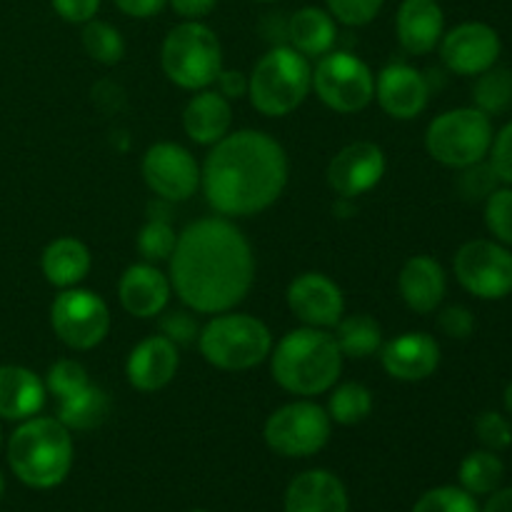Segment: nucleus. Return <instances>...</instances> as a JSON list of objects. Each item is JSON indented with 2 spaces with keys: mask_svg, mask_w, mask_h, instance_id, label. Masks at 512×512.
<instances>
[{
  "mask_svg": "<svg viewBox=\"0 0 512 512\" xmlns=\"http://www.w3.org/2000/svg\"><path fill=\"white\" fill-rule=\"evenodd\" d=\"M180 368L178 345L168 340L165 335H150L140 340L128 355L125 363V375L128 383L138 393H158L173 383L175 373Z\"/></svg>",
  "mask_w": 512,
  "mask_h": 512,
  "instance_id": "obj_19",
  "label": "nucleus"
},
{
  "mask_svg": "<svg viewBox=\"0 0 512 512\" xmlns=\"http://www.w3.org/2000/svg\"><path fill=\"white\" fill-rule=\"evenodd\" d=\"M505 480V463L498 453L493 450H473L465 455L463 463L458 468V483L460 488L468 490L470 495L480 498V495H490L503 485Z\"/></svg>",
  "mask_w": 512,
  "mask_h": 512,
  "instance_id": "obj_30",
  "label": "nucleus"
},
{
  "mask_svg": "<svg viewBox=\"0 0 512 512\" xmlns=\"http://www.w3.org/2000/svg\"><path fill=\"white\" fill-rule=\"evenodd\" d=\"M285 148L263 130H235L210 145L200 188L223 218H250L268 210L288 185Z\"/></svg>",
  "mask_w": 512,
  "mask_h": 512,
  "instance_id": "obj_2",
  "label": "nucleus"
},
{
  "mask_svg": "<svg viewBox=\"0 0 512 512\" xmlns=\"http://www.w3.org/2000/svg\"><path fill=\"white\" fill-rule=\"evenodd\" d=\"M110 415V398L103 388L90 383L80 393L58 403V420L70 430V433H88V430L100 428Z\"/></svg>",
  "mask_w": 512,
  "mask_h": 512,
  "instance_id": "obj_28",
  "label": "nucleus"
},
{
  "mask_svg": "<svg viewBox=\"0 0 512 512\" xmlns=\"http://www.w3.org/2000/svg\"><path fill=\"white\" fill-rule=\"evenodd\" d=\"M80 40H83V50L88 53V58L100 65H115L125 55L123 33L115 25H110L108 20H88L83 25Z\"/></svg>",
  "mask_w": 512,
  "mask_h": 512,
  "instance_id": "obj_33",
  "label": "nucleus"
},
{
  "mask_svg": "<svg viewBox=\"0 0 512 512\" xmlns=\"http://www.w3.org/2000/svg\"><path fill=\"white\" fill-rule=\"evenodd\" d=\"M168 278L180 303L193 313H228L253 288V245L223 215L200 218L178 235Z\"/></svg>",
  "mask_w": 512,
  "mask_h": 512,
  "instance_id": "obj_1",
  "label": "nucleus"
},
{
  "mask_svg": "<svg viewBox=\"0 0 512 512\" xmlns=\"http://www.w3.org/2000/svg\"><path fill=\"white\" fill-rule=\"evenodd\" d=\"M190 512H210V510H190Z\"/></svg>",
  "mask_w": 512,
  "mask_h": 512,
  "instance_id": "obj_53",
  "label": "nucleus"
},
{
  "mask_svg": "<svg viewBox=\"0 0 512 512\" xmlns=\"http://www.w3.org/2000/svg\"><path fill=\"white\" fill-rule=\"evenodd\" d=\"M335 335L320 328H303L285 333L270 350V373L273 380L290 395L315 398L330 393L343 370Z\"/></svg>",
  "mask_w": 512,
  "mask_h": 512,
  "instance_id": "obj_3",
  "label": "nucleus"
},
{
  "mask_svg": "<svg viewBox=\"0 0 512 512\" xmlns=\"http://www.w3.org/2000/svg\"><path fill=\"white\" fill-rule=\"evenodd\" d=\"M493 118L478 108H453L430 120L425 130V148L435 163L463 170L488 160L493 145Z\"/></svg>",
  "mask_w": 512,
  "mask_h": 512,
  "instance_id": "obj_8",
  "label": "nucleus"
},
{
  "mask_svg": "<svg viewBox=\"0 0 512 512\" xmlns=\"http://www.w3.org/2000/svg\"><path fill=\"white\" fill-rule=\"evenodd\" d=\"M160 65L178 88L205 90L223 70V45L203 20H183L165 35Z\"/></svg>",
  "mask_w": 512,
  "mask_h": 512,
  "instance_id": "obj_7",
  "label": "nucleus"
},
{
  "mask_svg": "<svg viewBox=\"0 0 512 512\" xmlns=\"http://www.w3.org/2000/svg\"><path fill=\"white\" fill-rule=\"evenodd\" d=\"M375 100L395 120H415L430 100V83L408 63H390L375 75Z\"/></svg>",
  "mask_w": 512,
  "mask_h": 512,
  "instance_id": "obj_17",
  "label": "nucleus"
},
{
  "mask_svg": "<svg viewBox=\"0 0 512 512\" xmlns=\"http://www.w3.org/2000/svg\"><path fill=\"white\" fill-rule=\"evenodd\" d=\"M75 463L73 433L58 418L23 420L8 438V465L30 490H53L68 480Z\"/></svg>",
  "mask_w": 512,
  "mask_h": 512,
  "instance_id": "obj_4",
  "label": "nucleus"
},
{
  "mask_svg": "<svg viewBox=\"0 0 512 512\" xmlns=\"http://www.w3.org/2000/svg\"><path fill=\"white\" fill-rule=\"evenodd\" d=\"M213 85L228 100H238L248 95V75L240 73V70H220Z\"/></svg>",
  "mask_w": 512,
  "mask_h": 512,
  "instance_id": "obj_45",
  "label": "nucleus"
},
{
  "mask_svg": "<svg viewBox=\"0 0 512 512\" xmlns=\"http://www.w3.org/2000/svg\"><path fill=\"white\" fill-rule=\"evenodd\" d=\"M335 40H338V23L328 10L305 5L288 18V45L308 60L328 55L335 48Z\"/></svg>",
  "mask_w": 512,
  "mask_h": 512,
  "instance_id": "obj_27",
  "label": "nucleus"
},
{
  "mask_svg": "<svg viewBox=\"0 0 512 512\" xmlns=\"http://www.w3.org/2000/svg\"><path fill=\"white\" fill-rule=\"evenodd\" d=\"M45 380L23 365H0V420L23 423L45 408Z\"/></svg>",
  "mask_w": 512,
  "mask_h": 512,
  "instance_id": "obj_24",
  "label": "nucleus"
},
{
  "mask_svg": "<svg viewBox=\"0 0 512 512\" xmlns=\"http://www.w3.org/2000/svg\"><path fill=\"white\" fill-rule=\"evenodd\" d=\"M90 250L83 240L78 238H55L53 243L45 245L43 255H40V270H43L45 280H48L53 288L68 290L78 288L90 273Z\"/></svg>",
  "mask_w": 512,
  "mask_h": 512,
  "instance_id": "obj_26",
  "label": "nucleus"
},
{
  "mask_svg": "<svg viewBox=\"0 0 512 512\" xmlns=\"http://www.w3.org/2000/svg\"><path fill=\"white\" fill-rule=\"evenodd\" d=\"M3 495H5V478L3 473H0V500H3Z\"/></svg>",
  "mask_w": 512,
  "mask_h": 512,
  "instance_id": "obj_50",
  "label": "nucleus"
},
{
  "mask_svg": "<svg viewBox=\"0 0 512 512\" xmlns=\"http://www.w3.org/2000/svg\"><path fill=\"white\" fill-rule=\"evenodd\" d=\"M90 378L88 370L73 358H63L58 363H53L48 368V375H45V390L50 395H55V400H65L70 395L80 393L83 388H88Z\"/></svg>",
  "mask_w": 512,
  "mask_h": 512,
  "instance_id": "obj_37",
  "label": "nucleus"
},
{
  "mask_svg": "<svg viewBox=\"0 0 512 512\" xmlns=\"http://www.w3.org/2000/svg\"><path fill=\"white\" fill-rule=\"evenodd\" d=\"M313 90V65L290 45H275L248 75L250 105L265 118H285Z\"/></svg>",
  "mask_w": 512,
  "mask_h": 512,
  "instance_id": "obj_5",
  "label": "nucleus"
},
{
  "mask_svg": "<svg viewBox=\"0 0 512 512\" xmlns=\"http://www.w3.org/2000/svg\"><path fill=\"white\" fill-rule=\"evenodd\" d=\"M50 3H53V10L65 23L73 25H85L100 10V0H50Z\"/></svg>",
  "mask_w": 512,
  "mask_h": 512,
  "instance_id": "obj_44",
  "label": "nucleus"
},
{
  "mask_svg": "<svg viewBox=\"0 0 512 512\" xmlns=\"http://www.w3.org/2000/svg\"><path fill=\"white\" fill-rule=\"evenodd\" d=\"M115 8L120 10L123 15H128V18H153V15H158L160 10L168 5V0H113Z\"/></svg>",
  "mask_w": 512,
  "mask_h": 512,
  "instance_id": "obj_46",
  "label": "nucleus"
},
{
  "mask_svg": "<svg viewBox=\"0 0 512 512\" xmlns=\"http://www.w3.org/2000/svg\"><path fill=\"white\" fill-rule=\"evenodd\" d=\"M143 180L165 203H185L200 188V165L178 143H155L143 155Z\"/></svg>",
  "mask_w": 512,
  "mask_h": 512,
  "instance_id": "obj_13",
  "label": "nucleus"
},
{
  "mask_svg": "<svg viewBox=\"0 0 512 512\" xmlns=\"http://www.w3.org/2000/svg\"><path fill=\"white\" fill-rule=\"evenodd\" d=\"M460 173L463 175L458 180V188L470 200H485L498 185H503L498 180V175H495V170L490 168L488 160L470 165V168H463Z\"/></svg>",
  "mask_w": 512,
  "mask_h": 512,
  "instance_id": "obj_41",
  "label": "nucleus"
},
{
  "mask_svg": "<svg viewBox=\"0 0 512 512\" xmlns=\"http://www.w3.org/2000/svg\"><path fill=\"white\" fill-rule=\"evenodd\" d=\"M325 5L335 23H343L348 28H363L378 18L385 0H325Z\"/></svg>",
  "mask_w": 512,
  "mask_h": 512,
  "instance_id": "obj_39",
  "label": "nucleus"
},
{
  "mask_svg": "<svg viewBox=\"0 0 512 512\" xmlns=\"http://www.w3.org/2000/svg\"><path fill=\"white\" fill-rule=\"evenodd\" d=\"M198 350L213 368L243 373L265 363L273 350V333L260 318L248 313H218L200 328Z\"/></svg>",
  "mask_w": 512,
  "mask_h": 512,
  "instance_id": "obj_6",
  "label": "nucleus"
},
{
  "mask_svg": "<svg viewBox=\"0 0 512 512\" xmlns=\"http://www.w3.org/2000/svg\"><path fill=\"white\" fill-rule=\"evenodd\" d=\"M255 3H275V0H255Z\"/></svg>",
  "mask_w": 512,
  "mask_h": 512,
  "instance_id": "obj_51",
  "label": "nucleus"
},
{
  "mask_svg": "<svg viewBox=\"0 0 512 512\" xmlns=\"http://www.w3.org/2000/svg\"><path fill=\"white\" fill-rule=\"evenodd\" d=\"M285 298L290 313L308 328H335L345 315L343 290L323 273H300L290 280Z\"/></svg>",
  "mask_w": 512,
  "mask_h": 512,
  "instance_id": "obj_16",
  "label": "nucleus"
},
{
  "mask_svg": "<svg viewBox=\"0 0 512 512\" xmlns=\"http://www.w3.org/2000/svg\"><path fill=\"white\" fill-rule=\"evenodd\" d=\"M473 108L485 115H503L512 108V70L493 65L485 73L475 75Z\"/></svg>",
  "mask_w": 512,
  "mask_h": 512,
  "instance_id": "obj_31",
  "label": "nucleus"
},
{
  "mask_svg": "<svg viewBox=\"0 0 512 512\" xmlns=\"http://www.w3.org/2000/svg\"><path fill=\"white\" fill-rule=\"evenodd\" d=\"M333 420L323 405L310 398L293 400L265 420V445L280 458H313L328 445Z\"/></svg>",
  "mask_w": 512,
  "mask_h": 512,
  "instance_id": "obj_9",
  "label": "nucleus"
},
{
  "mask_svg": "<svg viewBox=\"0 0 512 512\" xmlns=\"http://www.w3.org/2000/svg\"><path fill=\"white\" fill-rule=\"evenodd\" d=\"M395 33L405 53H433L445 33V13L438 0H403L395 15Z\"/></svg>",
  "mask_w": 512,
  "mask_h": 512,
  "instance_id": "obj_22",
  "label": "nucleus"
},
{
  "mask_svg": "<svg viewBox=\"0 0 512 512\" xmlns=\"http://www.w3.org/2000/svg\"><path fill=\"white\" fill-rule=\"evenodd\" d=\"M385 168L388 163L380 145L370 140H355L330 160L325 178L340 200H355L383 180Z\"/></svg>",
  "mask_w": 512,
  "mask_h": 512,
  "instance_id": "obj_15",
  "label": "nucleus"
},
{
  "mask_svg": "<svg viewBox=\"0 0 512 512\" xmlns=\"http://www.w3.org/2000/svg\"><path fill=\"white\" fill-rule=\"evenodd\" d=\"M313 90L320 103L340 115H353L375 100V75L365 60L348 50H330L313 68Z\"/></svg>",
  "mask_w": 512,
  "mask_h": 512,
  "instance_id": "obj_10",
  "label": "nucleus"
},
{
  "mask_svg": "<svg viewBox=\"0 0 512 512\" xmlns=\"http://www.w3.org/2000/svg\"><path fill=\"white\" fill-rule=\"evenodd\" d=\"M503 405H505V413L512 418V380L508 383V388H505V395H503Z\"/></svg>",
  "mask_w": 512,
  "mask_h": 512,
  "instance_id": "obj_49",
  "label": "nucleus"
},
{
  "mask_svg": "<svg viewBox=\"0 0 512 512\" xmlns=\"http://www.w3.org/2000/svg\"><path fill=\"white\" fill-rule=\"evenodd\" d=\"M413 512H480V505L460 485H438L415 500Z\"/></svg>",
  "mask_w": 512,
  "mask_h": 512,
  "instance_id": "obj_35",
  "label": "nucleus"
},
{
  "mask_svg": "<svg viewBox=\"0 0 512 512\" xmlns=\"http://www.w3.org/2000/svg\"><path fill=\"white\" fill-rule=\"evenodd\" d=\"M0 445H3V430H0Z\"/></svg>",
  "mask_w": 512,
  "mask_h": 512,
  "instance_id": "obj_52",
  "label": "nucleus"
},
{
  "mask_svg": "<svg viewBox=\"0 0 512 512\" xmlns=\"http://www.w3.org/2000/svg\"><path fill=\"white\" fill-rule=\"evenodd\" d=\"M490 168L495 170L503 185H512V120L495 133L488 153Z\"/></svg>",
  "mask_w": 512,
  "mask_h": 512,
  "instance_id": "obj_42",
  "label": "nucleus"
},
{
  "mask_svg": "<svg viewBox=\"0 0 512 512\" xmlns=\"http://www.w3.org/2000/svg\"><path fill=\"white\" fill-rule=\"evenodd\" d=\"M398 290L403 303L413 313L430 315L443 305L448 293V275L443 265L430 255H413L400 268Z\"/></svg>",
  "mask_w": 512,
  "mask_h": 512,
  "instance_id": "obj_23",
  "label": "nucleus"
},
{
  "mask_svg": "<svg viewBox=\"0 0 512 512\" xmlns=\"http://www.w3.org/2000/svg\"><path fill=\"white\" fill-rule=\"evenodd\" d=\"M440 333L453 340H468L475 333V315L465 305H448L438 313Z\"/></svg>",
  "mask_w": 512,
  "mask_h": 512,
  "instance_id": "obj_43",
  "label": "nucleus"
},
{
  "mask_svg": "<svg viewBox=\"0 0 512 512\" xmlns=\"http://www.w3.org/2000/svg\"><path fill=\"white\" fill-rule=\"evenodd\" d=\"M480 512H512V488H503L500 485L495 493L488 495V500H485Z\"/></svg>",
  "mask_w": 512,
  "mask_h": 512,
  "instance_id": "obj_48",
  "label": "nucleus"
},
{
  "mask_svg": "<svg viewBox=\"0 0 512 512\" xmlns=\"http://www.w3.org/2000/svg\"><path fill=\"white\" fill-rule=\"evenodd\" d=\"M475 438L485 450L503 453L512 445V423L498 410H485L475 418Z\"/></svg>",
  "mask_w": 512,
  "mask_h": 512,
  "instance_id": "obj_38",
  "label": "nucleus"
},
{
  "mask_svg": "<svg viewBox=\"0 0 512 512\" xmlns=\"http://www.w3.org/2000/svg\"><path fill=\"white\" fill-rule=\"evenodd\" d=\"M483 218L493 240L512 248V185H498L485 198Z\"/></svg>",
  "mask_w": 512,
  "mask_h": 512,
  "instance_id": "obj_36",
  "label": "nucleus"
},
{
  "mask_svg": "<svg viewBox=\"0 0 512 512\" xmlns=\"http://www.w3.org/2000/svg\"><path fill=\"white\" fill-rule=\"evenodd\" d=\"M168 5L183 20H203L213 13L218 0H168Z\"/></svg>",
  "mask_w": 512,
  "mask_h": 512,
  "instance_id": "obj_47",
  "label": "nucleus"
},
{
  "mask_svg": "<svg viewBox=\"0 0 512 512\" xmlns=\"http://www.w3.org/2000/svg\"><path fill=\"white\" fill-rule=\"evenodd\" d=\"M373 405V393L363 383H343L330 388L325 410L333 423L350 428V425H360L363 420H368Z\"/></svg>",
  "mask_w": 512,
  "mask_h": 512,
  "instance_id": "obj_32",
  "label": "nucleus"
},
{
  "mask_svg": "<svg viewBox=\"0 0 512 512\" xmlns=\"http://www.w3.org/2000/svg\"><path fill=\"white\" fill-rule=\"evenodd\" d=\"M160 335L173 340L175 345H193L198 343L200 323L195 320V313L190 308L185 310H168L160 313Z\"/></svg>",
  "mask_w": 512,
  "mask_h": 512,
  "instance_id": "obj_40",
  "label": "nucleus"
},
{
  "mask_svg": "<svg viewBox=\"0 0 512 512\" xmlns=\"http://www.w3.org/2000/svg\"><path fill=\"white\" fill-rule=\"evenodd\" d=\"M175 243H178V235H175L173 225H170L165 215H150V220L138 233V250L145 258V263L170 260Z\"/></svg>",
  "mask_w": 512,
  "mask_h": 512,
  "instance_id": "obj_34",
  "label": "nucleus"
},
{
  "mask_svg": "<svg viewBox=\"0 0 512 512\" xmlns=\"http://www.w3.org/2000/svg\"><path fill=\"white\" fill-rule=\"evenodd\" d=\"M333 335L343 358L365 360L383 348V328H380L378 320L365 313L348 315V318L343 315L340 323L335 325Z\"/></svg>",
  "mask_w": 512,
  "mask_h": 512,
  "instance_id": "obj_29",
  "label": "nucleus"
},
{
  "mask_svg": "<svg viewBox=\"0 0 512 512\" xmlns=\"http://www.w3.org/2000/svg\"><path fill=\"white\" fill-rule=\"evenodd\" d=\"M233 108L218 90H195L183 110V130L195 145H215L230 133Z\"/></svg>",
  "mask_w": 512,
  "mask_h": 512,
  "instance_id": "obj_25",
  "label": "nucleus"
},
{
  "mask_svg": "<svg viewBox=\"0 0 512 512\" xmlns=\"http://www.w3.org/2000/svg\"><path fill=\"white\" fill-rule=\"evenodd\" d=\"M438 50L440 60L450 73L475 78L498 65L503 40L493 25L483 23V20H468V23H460L443 33Z\"/></svg>",
  "mask_w": 512,
  "mask_h": 512,
  "instance_id": "obj_14",
  "label": "nucleus"
},
{
  "mask_svg": "<svg viewBox=\"0 0 512 512\" xmlns=\"http://www.w3.org/2000/svg\"><path fill=\"white\" fill-rule=\"evenodd\" d=\"M170 295H173L170 278L153 263H135L120 275L118 300L125 313L133 318H158L168 308Z\"/></svg>",
  "mask_w": 512,
  "mask_h": 512,
  "instance_id": "obj_20",
  "label": "nucleus"
},
{
  "mask_svg": "<svg viewBox=\"0 0 512 512\" xmlns=\"http://www.w3.org/2000/svg\"><path fill=\"white\" fill-rule=\"evenodd\" d=\"M460 288L480 300H503L512 293V250L490 238L468 240L453 258Z\"/></svg>",
  "mask_w": 512,
  "mask_h": 512,
  "instance_id": "obj_11",
  "label": "nucleus"
},
{
  "mask_svg": "<svg viewBox=\"0 0 512 512\" xmlns=\"http://www.w3.org/2000/svg\"><path fill=\"white\" fill-rule=\"evenodd\" d=\"M380 365L393 380L420 383L440 368V345L433 335L415 330L388 340L380 348Z\"/></svg>",
  "mask_w": 512,
  "mask_h": 512,
  "instance_id": "obj_18",
  "label": "nucleus"
},
{
  "mask_svg": "<svg viewBox=\"0 0 512 512\" xmlns=\"http://www.w3.org/2000/svg\"><path fill=\"white\" fill-rule=\"evenodd\" d=\"M348 488L335 473L323 468L295 475L285 488L283 512H348Z\"/></svg>",
  "mask_w": 512,
  "mask_h": 512,
  "instance_id": "obj_21",
  "label": "nucleus"
},
{
  "mask_svg": "<svg viewBox=\"0 0 512 512\" xmlns=\"http://www.w3.org/2000/svg\"><path fill=\"white\" fill-rule=\"evenodd\" d=\"M50 325L70 350H93L108 338L110 308L93 290H60L50 305Z\"/></svg>",
  "mask_w": 512,
  "mask_h": 512,
  "instance_id": "obj_12",
  "label": "nucleus"
}]
</instances>
